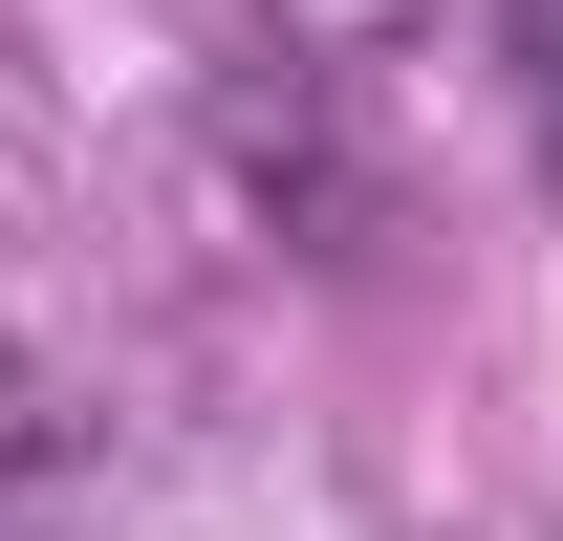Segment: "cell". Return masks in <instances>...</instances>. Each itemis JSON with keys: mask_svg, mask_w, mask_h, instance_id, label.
I'll return each instance as SVG.
<instances>
[{"mask_svg": "<svg viewBox=\"0 0 563 541\" xmlns=\"http://www.w3.org/2000/svg\"><path fill=\"white\" fill-rule=\"evenodd\" d=\"M66 476H87V433H66V390L0 346V541H66Z\"/></svg>", "mask_w": 563, "mask_h": 541, "instance_id": "1", "label": "cell"}, {"mask_svg": "<svg viewBox=\"0 0 563 541\" xmlns=\"http://www.w3.org/2000/svg\"><path fill=\"white\" fill-rule=\"evenodd\" d=\"M498 66H520V152H542V196H563V0H498Z\"/></svg>", "mask_w": 563, "mask_h": 541, "instance_id": "2", "label": "cell"}]
</instances>
